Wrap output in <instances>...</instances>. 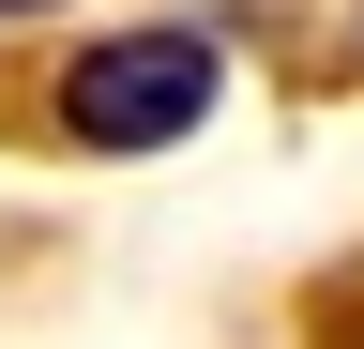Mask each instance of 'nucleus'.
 Returning a JSON list of instances; mask_svg holds the SVG:
<instances>
[{"mask_svg": "<svg viewBox=\"0 0 364 349\" xmlns=\"http://www.w3.org/2000/svg\"><path fill=\"white\" fill-rule=\"evenodd\" d=\"M0 16H46V0H0Z\"/></svg>", "mask_w": 364, "mask_h": 349, "instance_id": "nucleus-2", "label": "nucleus"}, {"mask_svg": "<svg viewBox=\"0 0 364 349\" xmlns=\"http://www.w3.org/2000/svg\"><path fill=\"white\" fill-rule=\"evenodd\" d=\"M349 349H364V334H349Z\"/></svg>", "mask_w": 364, "mask_h": 349, "instance_id": "nucleus-3", "label": "nucleus"}, {"mask_svg": "<svg viewBox=\"0 0 364 349\" xmlns=\"http://www.w3.org/2000/svg\"><path fill=\"white\" fill-rule=\"evenodd\" d=\"M213 76H228L213 31H122V46H76L61 137H76V152H167V137H198Z\"/></svg>", "mask_w": 364, "mask_h": 349, "instance_id": "nucleus-1", "label": "nucleus"}]
</instances>
